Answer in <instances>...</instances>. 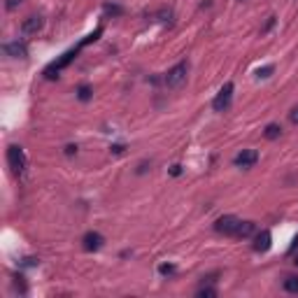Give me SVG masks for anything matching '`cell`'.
Wrapping results in <instances>:
<instances>
[{
  "label": "cell",
  "instance_id": "obj_7",
  "mask_svg": "<svg viewBox=\"0 0 298 298\" xmlns=\"http://www.w3.org/2000/svg\"><path fill=\"white\" fill-rule=\"evenodd\" d=\"M5 54L12 56V59H26L28 49H26V44H21V42H9L5 44Z\"/></svg>",
  "mask_w": 298,
  "mask_h": 298
},
{
  "label": "cell",
  "instance_id": "obj_17",
  "mask_svg": "<svg viewBox=\"0 0 298 298\" xmlns=\"http://www.w3.org/2000/svg\"><path fill=\"white\" fill-rule=\"evenodd\" d=\"M272 72V65H268V68H263V70H259V77H268Z\"/></svg>",
  "mask_w": 298,
  "mask_h": 298
},
{
  "label": "cell",
  "instance_id": "obj_3",
  "mask_svg": "<svg viewBox=\"0 0 298 298\" xmlns=\"http://www.w3.org/2000/svg\"><path fill=\"white\" fill-rule=\"evenodd\" d=\"M231 98H233V84H231V82H226V84L221 87V91L217 93V98H214L212 107H214L217 112H224V110H228V105H231Z\"/></svg>",
  "mask_w": 298,
  "mask_h": 298
},
{
  "label": "cell",
  "instance_id": "obj_15",
  "mask_svg": "<svg viewBox=\"0 0 298 298\" xmlns=\"http://www.w3.org/2000/svg\"><path fill=\"white\" fill-rule=\"evenodd\" d=\"M21 2H24V0H7V2H5V7H7V9H17Z\"/></svg>",
  "mask_w": 298,
  "mask_h": 298
},
{
  "label": "cell",
  "instance_id": "obj_14",
  "mask_svg": "<svg viewBox=\"0 0 298 298\" xmlns=\"http://www.w3.org/2000/svg\"><path fill=\"white\" fill-rule=\"evenodd\" d=\"M77 98L79 100H89V98H91V89H89L87 84H82V87L77 89Z\"/></svg>",
  "mask_w": 298,
  "mask_h": 298
},
{
  "label": "cell",
  "instance_id": "obj_12",
  "mask_svg": "<svg viewBox=\"0 0 298 298\" xmlns=\"http://www.w3.org/2000/svg\"><path fill=\"white\" fill-rule=\"evenodd\" d=\"M284 289L289 291V294H298V277L296 275H291V277L284 280Z\"/></svg>",
  "mask_w": 298,
  "mask_h": 298
},
{
  "label": "cell",
  "instance_id": "obj_8",
  "mask_svg": "<svg viewBox=\"0 0 298 298\" xmlns=\"http://www.w3.org/2000/svg\"><path fill=\"white\" fill-rule=\"evenodd\" d=\"M42 24H44L42 17H28L26 21L21 24V30H24L26 35H28V33H37V30L42 28Z\"/></svg>",
  "mask_w": 298,
  "mask_h": 298
},
{
  "label": "cell",
  "instance_id": "obj_18",
  "mask_svg": "<svg viewBox=\"0 0 298 298\" xmlns=\"http://www.w3.org/2000/svg\"><path fill=\"white\" fill-rule=\"evenodd\" d=\"M75 151H77V147H75V145H68V147H65V154H75Z\"/></svg>",
  "mask_w": 298,
  "mask_h": 298
},
{
  "label": "cell",
  "instance_id": "obj_2",
  "mask_svg": "<svg viewBox=\"0 0 298 298\" xmlns=\"http://www.w3.org/2000/svg\"><path fill=\"white\" fill-rule=\"evenodd\" d=\"M7 163H9V168H12L14 173H24V168H26V156H24V149L17 147V145L7 147Z\"/></svg>",
  "mask_w": 298,
  "mask_h": 298
},
{
  "label": "cell",
  "instance_id": "obj_9",
  "mask_svg": "<svg viewBox=\"0 0 298 298\" xmlns=\"http://www.w3.org/2000/svg\"><path fill=\"white\" fill-rule=\"evenodd\" d=\"M270 233H268V231H261V233H259V236H256V242H254V249L256 252H268V249H270Z\"/></svg>",
  "mask_w": 298,
  "mask_h": 298
},
{
  "label": "cell",
  "instance_id": "obj_20",
  "mask_svg": "<svg viewBox=\"0 0 298 298\" xmlns=\"http://www.w3.org/2000/svg\"><path fill=\"white\" fill-rule=\"evenodd\" d=\"M296 266H298V254H296Z\"/></svg>",
  "mask_w": 298,
  "mask_h": 298
},
{
  "label": "cell",
  "instance_id": "obj_10",
  "mask_svg": "<svg viewBox=\"0 0 298 298\" xmlns=\"http://www.w3.org/2000/svg\"><path fill=\"white\" fill-rule=\"evenodd\" d=\"M256 231V226H254V221H240V226H238V233L236 236L238 238H249L252 233Z\"/></svg>",
  "mask_w": 298,
  "mask_h": 298
},
{
  "label": "cell",
  "instance_id": "obj_5",
  "mask_svg": "<svg viewBox=\"0 0 298 298\" xmlns=\"http://www.w3.org/2000/svg\"><path fill=\"white\" fill-rule=\"evenodd\" d=\"M233 161H236V166H240V168H252L256 161H259V154H256L254 149H242Z\"/></svg>",
  "mask_w": 298,
  "mask_h": 298
},
{
  "label": "cell",
  "instance_id": "obj_19",
  "mask_svg": "<svg viewBox=\"0 0 298 298\" xmlns=\"http://www.w3.org/2000/svg\"><path fill=\"white\" fill-rule=\"evenodd\" d=\"M173 270H175L173 266H161V272H173Z\"/></svg>",
  "mask_w": 298,
  "mask_h": 298
},
{
  "label": "cell",
  "instance_id": "obj_13",
  "mask_svg": "<svg viewBox=\"0 0 298 298\" xmlns=\"http://www.w3.org/2000/svg\"><path fill=\"white\" fill-rule=\"evenodd\" d=\"M198 296L201 298H214L217 296V289H212V287H201V289H198Z\"/></svg>",
  "mask_w": 298,
  "mask_h": 298
},
{
  "label": "cell",
  "instance_id": "obj_1",
  "mask_svg": "<svg viewBox=\"0 0 298 298\" xmlns=\"http://www.w3.org/2000/svg\"><path fill=\"white\" fill-rule=\"evenodd\" d=\"M186 72H189V65L186 63H177L175 68H170L166 75V84L170 89H179L186 82Z\"/></svg>",
  "mask_w": 298,
  "mask_h": 298
},
{
  "label": "cell",
  "instance_id": "obj_11",
  "mask_svg": "<svg viewBox=\"0 0 298 298\" xmlns=\"http://www.w3.org/2000/svg\"><path fill=\"white\" fill-rule=\"evenodd\" d=\"M268 140H277L282 135V126H277V123H270V126H266V133H263Z\"/></svg>",
  "mask_w": 298,
  "mask_h": 298
},
{
  "label": "cell",
  "instance_id": "obj_4",
  "mask_svg": "<svg viewBox=\"0 0 298 298\" xmlns=\"http://www.w3.org/2000/svg\"><path fill=\"white\" fill-rule=\"evenodd\" d=\"M238 226H240V219H238V217H233V214L219 217V219H217V224H214V228H217L219 233H224V236H236Z\"/></svg>",
  "mask_w": 298,
  "mask_h": 298
},
{
  "label": "cell",
  "instance_id": "obj_16",
  "mask_svg": "<svg viewBox=\"0 0 298 298\" xmlns=\"http://www.w3.org/2000/svg\"><path fill=\"white\" fill-rule=\"evenodd\" d=\"M289 119H291V123H296V126H298V107H294V110H291Z\"/></svg>",
  "mask_w": 298,
  "mask_h": 298
},
{
  "label": "cell",
  "instance_id": "obj_6",
  "mask_svg": "<svg viewBox=\"0 0 298 298\" xmlns=\"http://www.w3.org/2000/svg\"><path fill=\"white\" fill-rule=\"evenodd\" d=\"M82 242H84V249H87V252H96V249H100V247H103V242H105V240H103V236H100V233H87Z\"/></svg>",
  "mask_w": 298,
  "mask_h": 298
}]
</instances>
